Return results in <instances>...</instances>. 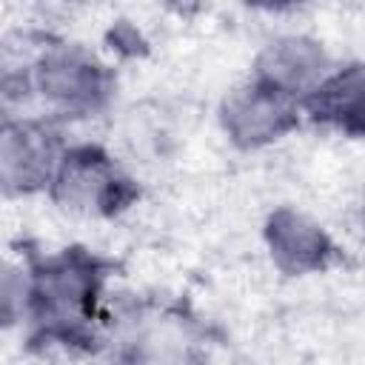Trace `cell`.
<instances>
[{
  "mask_svg": "<svg viewBox=\"0 0 365 365\" xmlns=\"http://www.w3.org/2000/svg\"><path fill=\"white\" fill-rule=\"evenodd\" d=\"M265 240H268L274 262L285 274L322 271L336 257L331 237L317 222H311L308 217H302L291 208H279L268 217Z\"/></svg>",
  "mask_w": 365,
  "mask_h": 365,
  "instance_id": "obj_7",
  "label": "cell"
},
{
  "mask_svg": "<svg viewBox=\"0 0 365 365\" xmlns=\"http://www.w3.org/2000/svg\"><path fill=\"white\" fill-rule=\"evenodd\" d=\"M60 163V140L46 123L11 120L0 125V188L29 194L51 182Z\"/></svg>",
  "mask_w": 365,
  "mask_h": 365,
  "instance_id": "obj_4",
  "label": "cell"
},
{
  "mask_svg": "<svg viewBox=\"0 0 365 365\" xmlns=\"http://www.w3.org/2000/svg\"><path fill=\"white\" fill-rule=\"evenodd\" d=\"M222 125L237 145L257 148L291 131L297 125V108L288 97L259 83H248L225 100Z\"/></svg>",
  "mask_w": 365,
  "mask_h": 365,
  "instance_id": "obj_5",
  "label": "cell"
},
{
  "mask_svg": "<svg viewBox=\"0 0 365 365\" xmlns=\"http://www.w3.org/2000/svg\"><path fill=\"white\" fill-rule=\"evenodd\" d=\"M34 80L43 97L74 114L100 108L111 91L108 68L80 46L48 48L34 68Z\"/></svg>",
  "mask_w": 365,
  "mask_h": 365,
  "instance_id": "obj_3",
  "label": "cell"
},
{
  "mask_svg": "<svg viewBox=\"0 0 365 365\" xmlns=\"http://www.w3.org/2000/svg\"><path fill=\"white\" fill-rule=\"evenodd\" d=\"M111 262L86 248H66L34 259L26 305L37 325V336L66 345L91 342V322Z\"/></svg>",
  "mask_w": 365,
  "mask_h": 365,
  "instance_id": "obj_1",
  "label": "cell"
},
{
  "mask_svg": "<svg viewBox=\"0 0 365 365\" xmlns=\"http://www.w3.org/2000/svg\"><path fill=\"white\" fill-rule=\"evenodd\" d=\"M328 77V57L325 51L305 37H282L257 57V80L259 86L282 94H311Z\"/></svg>",
  "mask_w": 365,
  "mask_h": 365,
  "instance_id": "obj_6",
  "label": "cell"
},
{
  "mask_svg": "<svg viewBox=\"0 0 365 365\" xmlns=\"http://www.w3.org/2000/svg\"><path fill=\"white\" fill-rule=\"evenodd\" d=\"M51 194L71 211L117 214L137 197V188L103 148L77 145L60 154L51 177Z\"/></svg>",
  "mask_w": 365,
  "mask_h": 365,
  "instance_id": "obj_2",
  "label": "cell"
},
{
  "mask_svg": "<svg viewBox=\"0 0 365 365\" xmlns=\"http://www.w3.org/2000/svg\"><path fill=\"white\" fill-rule=\"evenodd\" d=\"M26 291H29L26 277L14 265L0 259V325H11L23 314Z\"/></svg>",
  "mask_w": 365,
  "mask_h": 365,
  "instance_id": "obj_9",
  "label": "cell"
},
{
  "mask_svg": "<svg viewBox=\"0 0 365 365\" xmlns=\"http://www.w3.org/2000/svg\"><path fill=\"white\" fill-rule=\"evenodd\" d=\"M302 103L317 123H331L351 134H359L362 131V68L348 66L325 77L311 94L302 97Z\"/></svg>",
  "mask_w": 365,
  "mask_h": 365,
  "instance_id": "obj_8",
  "label": "cell"
}]
</instances>
